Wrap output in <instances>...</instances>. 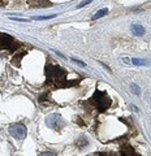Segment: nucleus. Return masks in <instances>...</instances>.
<instances>
[{
  "instance_id": "obj_15",
  "label": "nucleus",
  "mask_w": 151,
  "mask_h": 156,
  "mask_svg": "<svg viewBox=\"0 0 151 156\" xmlns=\"http://www.w3.org/2000/svg\"><path fill=\"white\" fill-rule=\"evenodd\" d=\"M72 61H74V62H76V64H78V65H81V66H84V68L86 66V64H85V62H84V61H81V60H77V58H74V57H73V58H72Z\"/></svg>"
},
{
  "instance_id": "obj_6",
  "label": "nucleus",
  "mask_w": 151,
  "mask_h": 156,
  "mask_svg": "<svg viewBox=\"0 0 151 156\" xmlns=\"http://www.w3.org/2000/svg\"><path fill=\"white\" fill-rule=\"evenodd\" d=\"M27 3L30 4L31 7H37V8H41V7H50L51 3L48 0H27Z\"/></svg>"
},
{
  "instance_id": "obj_9",
  "label": "nucleus",
  "mask_w": 151,
  "mask_h": 156,
  "mask_svg": "<svg viewBox=\"0 0 151 156\" xmlns=\"http://www.w3.org/2000/svg\"><path fill=\"white\" fill-rule=\"evenodd\" d=\"M87 138H85V136H80L78 138V140L76 142V144H77V147H78L80 150H84L85 148V146H87Z\"/></svg>"
},
{
  "instance_id": "obj_3",
  "label": "nucleus",
  "mask_w": 151,
  "mask_h": 156,
  "mask_svg": "<svg viewBox=\"0 0 151 156\" xmlns=\"http://www.w3.org/2000/svg\"><path fill=\"white\" fill-rule=\"evenodd\" d=\"M9 134H11L14 139H17V140H22V139H25L26 138V135H27V129H26V126L25 125H22V124H13L9 126Z\"/></svg>"
},
{
  "instance_id": "obj_13",
  "label": "nucleus",
  "mask_w": 151,
  "mask_h": 156,
  "mask_svg": "<svg viewBox=\"0 0 151 156\" xmlns=\"http://www.w3.org/2000/svg\"><path fill=\"white\" fill-rule=\"evenodd\" d=\"M130 87H131V91H133V94H135L137 96L141 95V89H139V86L138 85H135V83H130Z\"/></svg>"
},
{
  "instance_id": "obj_7",
  "label": "nucleus",
  "mask_w": 151,
  "mask_h": 156,
  "mask_svg": "<svg viewBox=\"0 0 151 156\" xmlns=\"http://www.w3.org/2000/svg\"><path fill=\"white\" fill-rule=\"evenodd\" d=\"M130 30H131V33H133L135 37H142L143 34H145V27H143V26H141V25H137V23L131 25Z\"/></svg>"
},
{
  "instance_id": "obj_12",
  "label": "nucleus",
  "mask_w": 151,
  "mask_h": 156,
  "mask_svg": "<svg viewBox=\"0 0 151 156\" xmlns=\"http://www.w3.org/2000/svg\"><path fill=\"white\" fill-rule=\"evenodd\" d=\"M131 62H133L134 65H147L149 64L147 60H142V58H133Z\"/></svg>"
},
{
  "instance_id": "obj_5",
  "label": "nucleus",
  "mask_w": 151,
  "mask_h": 156,
  "mask_svg": "<svg viewBox=\"0 0 151 156\" xmlns=\"http://www.w3.org/2000/svg\"><path fill=\"white\" fill-rule=\"evenodd\" d=\"M14 39L8 34L0 33V51L2 50H13Z\"/></svg>"
},
{
  "instance_id": "obj_14",
  "label": "nucleus",
  "mask_w": 151,
  "mask_h": 156,
  "mask_svg": "<svg viewBox=\"0 0 151 156\" xmlns=\"http://www.w3.org/2000/svg\"><path fill=\"white\" fill-rule=\"evenodd\" d=\"M91 2H92V0H85V2H82V3L80 4V5H77V8H78V9H80V8H84V7H86V5H87V4H90Z\"/></svg>"
},
{
  "instance_id": "obj_8",
  "label": "nucleus",
  "mask_w": 151,
  "mask_h": 156,
  "mask_svg": "<svg viewBox=\"0 0 151 156\" xmlns=\"http://www.w3.org/2000/svg\"><path fill=\"white\" fill-rule=\"evenodd\" d=\"M106 14H108V9H107V8H103V9H100V11H98V12H96V13L94 14V16L91 17V20H92V21H94V20L102 18V17H104Z\"/></svg>"
},
{
  "instance_id": "obj_4",
  "label": "nucleus",
  "mask_w": 151,
  "mask_h": 156,
  "mask_svg": "<svg viewBox=\"0 0 151 156\" xmlns=\"http://www.w3.org/2000/svg\"><path fill=\"white\" fill-rule=\"evenodd\" d=\"M46 124H47L48 128H51L53 130H61L65 125V122L61 119V116L56 115V113H52V115L48 116L46 119Z\"/></svg>"
},
{
  "instance_id": "obj_16",
  "label": "nucleus",
  "mask_w": 151,
  "mask_h": 156,
  "mask_svg": "<svg viewBox=\"0 0 151 156\" xmlns=\"http://www.w3.org/2000/svg\"><path fill=\"white\" fill-rule=\"evenodd\" d=\"M11 20L13 21H20V22H27L29 20H25V18H17V17H11Z\"/></svg>"
},
{
  "instance_id": "obj_18",
  "label": "nucleus",
  "mask_w": 151,
  "mask_h": 156,
  "mask_svg": "<svg viewBox=\"0 0 151 156\" xmlns=\"http://www.w3.org/2000/svg\"><path fill=\"white\" fill-rule=\"evenodd\" d=\"M3 4H4V0H0V7H3Z\"/></svg>"
},
{
  "instance_id": "obj_2",
  "label": "nucleus",
  "mask_w": 151,
  "mask_h": 156,
  "mask_svg": "<svg viewBox=\"0 0 151 156\" xmlns=\"http://www.w3.org/2000/svg\"><path fill=\"white\" fill-rule=\"evenodd\" d=\"M91 103L95 105V108L98 112H104L106 109H108V107L111 105V98L107 95L104 91L95 90L94 95L91 98Z\"/></svg>"
},
{
  "instance_id": "obj_17",
  "label": "nucleus",
  "mask_w": 151,
  "mask_h": 156,
  "mask_svg": "<svg viewBox=\"0 0 151 156\" xmlns=\"http://www.w3.org/2000/svg\"><path fill=\"white\" fill-rule=\"evenodd\" d=\"M41 155H56L55 152H47V151H46V152H42Z\"/></svg>"
},
{
  "instance_id": "obj_11",
  "label": "nucleus",
  "mask_w": 151,
  "mask_h": 156,
  "mask_svg": "<svg viewBox=\"0 0 151 156\" xmlns=\"http://www.w3.org/2000/svg\"><path fill=\"white\" fill-rule=\"evenodd\" d=\"M57 17V14H50V16H39V17H33L31 20H37V21H43V20H51Z\"/></svg>"
},
{
  "instance_id": "obj_1",
  "label": "nucleus",
  "mask_w": 151,
  "mask_h": 156,
  "mask_svg": "<svg viewBox=\"0 0 151 156\" xmlns=\"http://www.w3.org/2000/svg\"><path fill=\"white\" fill-rule=\"evenodd\" d=\"M45 73L47 77V83H52L56 89H65L68 86H72L70 83H67V72L60 66L47 65Z\"/></svg>"
},
{
  "instance_id": "obj_10",
  "label": "nucleus",
  "mask_w": 151,
  "mask_h": 156,
  "mask_svg": "<svg viewBox=\"0 0 151 156\" xmlns=\"http://www.w3.org/2000/svg\"><path fill=\"white\" fill-rule=\"evenodd\" d=\"M121 151H123V155H134V150L128 143L121 146Z\"/></svg>"
}]
</instances>
